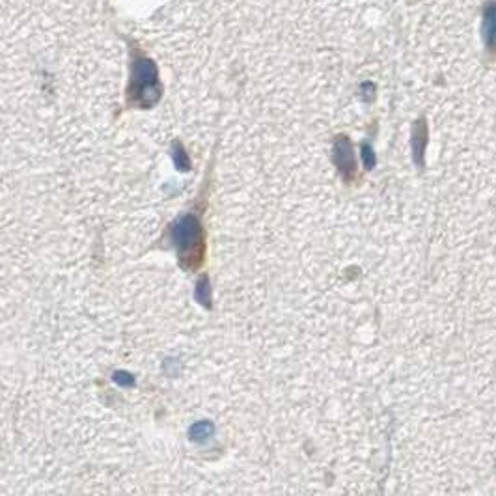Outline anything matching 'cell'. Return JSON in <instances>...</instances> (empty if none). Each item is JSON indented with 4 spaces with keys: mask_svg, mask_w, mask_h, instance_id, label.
Masks as SVG:
<instances>
[{
    "mask_svg": "<svg viewBox=\"0 0 496 496\" xmlns=\"http://www.w3.org/2000/svg\"><path fill=\"white\" fill-rule=\"evenodd\" d=\"M172 243L177 248V256L183 267L196 269L204 259L205 235L202 224L194 215H183L170 228Z\"/></svg>",
    "mask_w": 496,
    "mask_h": 496,
    "instance_id": "1",
    "label": "cell"
},
{
    "mask_svg": "<svg viewBox=\"0 0 496 496\" xmlns=\"http://www.w3.org/2000/svg\"><path fill=\"white\" fill-rule=\"evenodd\" d=\"M163 95V86L159 81L157 65L153 60L136 54L131 65V84H129V99L142 109L153 106Z\"/></svg>",
    "mask_w": 496,
    "mask_h": 496,
    "instance_id": "2",
    "label": "cell"
},
{
    "mask_svg": "<svg viewBox=\"0 0 496 496\" xmlns=\"http://www.w3.org/2000/svg\"><path fill=\"white\" fill-rule=\"evenodd\" d=\"M485 51L496 54V0H487L481 10V30H479Z\"/></svg>",
    "mask_w": 496,
    "mask_h": 496,
    "instance_id": "3",
    "label": "cell"
},
{
    "mask_svg": "<svg viewBox=\"0 0 496 496\" xmlns=\"http://www.w3.org/2000/svg\"><path fill=\"white\" fill-rule=\"evenodd\" d=\"M334 163L338 164V168L342 170V174L345 177L353 174L355 159H353V150H351L347 136H338L336 138V144H334Z\"/></svg>",
    "mask_w": 496,
    "mask_h": 496,
    "instance_id": "4",
    "label": "cell"
},
{
    "mask_svg": "<svg viewBox=\"0 0 496 496\" xmlns=\"http://www.w3.org/2000/svg\"><path fill=\"white\" fill-rule=\"evenodd\" d=\"M213 431L215 429H213L209 422H198V424H194L191 427V437H193V440H205V438H209L213 435Z\"/></svg>",
    "mask_w": 496,
    "mask_h": 496,
    "instance_id": "5",
    "label": "cell"
},
{
    "mask_svg": "<svg viewBox=\"0 0 496 496\" xmlns=\"http://www.w3.org/2000/svg\"><path fill=\"white\" fill-rule=\"evenodd\" d=\"M174 161L175 164H177V168L183 170V172H187V170L191 168L189 157L185 155V150H183V146L179 144V142H174Z\"/></svg>",
    "mask_w": 496,
    "mask_h": 496,
    "instance_id": "6",
    "label": "cell"
},
{
    "mask_svg": "<svg viewBox=\"0 0 496 496\" xmlns=\"http://www.w3.org/2000/svg\"><path fill=\"white\" fill-rule=\"evenodd\" d=\"M196 298H198L200 303L204 304V306H209L211 293H209V280H207V276H204V278H202V280L198 282V289H196Z\"/></svg>",
    "mask_w": 496,
    "mask_h": 496,
    "instance_id": "7",
    "label": "cell"
},
{
    "mask_svg": "<svg viewBox=\"0 0 496 496\" xmlns=\"http://www.w3.org/2000/svg\"><path fill=\"white\" fill-rule=\"evenodd\" d=\"M362 153H364V161H366V164H368V166H371V164H374V159H371V150H369V146H364Z\"/></svg>",
    "mask_w": 496,
    "mask_h": 496,
    "instance_id": "8",
    "label": "cell"
},
{
    "mask_svg": "<svg viewBox=\"0 0 496 496\" xmlns=\"http://www.w3.org/2000/svg\"><path fill=\"white\" fill-rule=\"evenodd\" d=\"M131 379V375L127 374H116V381L118 383H122V385H133V381H127Z\"/></svg>",
    "mask_w": 496,
    "mask_h": 496,
    "instance_id": "9",
    "label": "cell"
}]
</instances>
